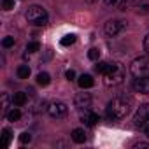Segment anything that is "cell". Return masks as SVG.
<instances>
[{
	"label": "cell",
	"mask_w": 149,
	"mask_h": 149,
	"mask_svg": "<svg viewBox=\"0 0 149 149\" xmlns=\"http://www.w3.org/2000/svg\"><path fill=\"white\" fill-rule=\"evenodd\" d=\"M25 18L28 23H32L35 26H44V25H47V19H49L46 9L40 6H30L25 13Z\"/></svg>",
	"instance_id": "obj_3"
},
{
	"label": "cell",
	"mask_w": 149,
	"mask_h": 149,
	"mask_svg": "<svg viewBox=\"0 0 149 149\" xmlns=\"http://www.w3.org/2000/svg\"><path fill=\"white\" fill-rule=\"evenodd\" d=\"M123 79H125V67L118 61L109 63V68L104 74V83L107 86H118L123 83Z\"/></svg>",
	"instance_id": "obj_2"
},
{
	"label": "cell",
	"mask_w": 149,
	"mask_h": 149,
	"mask_svg": "<svg viewBox=\"0 0 149 149\" xmlns=\"http://www.w3.org/2000/svg\"><path fill=\"white\" fill-rule=\"evenodd\" d=\"M11 139H13L11 130L9 128H4L2 130V144H4V147H9L11 146Z\"/></svg>",
	"instance_id": "obj_16"
},
{
	"label": "cell",
	"mask_w": 149,
	"mask_h": 149,
	"mask_svg": "<svg viewBox=\"0 0 149 149\" xmlns=\"http://www.w3.org/2000/svg\"><path fill=\"white\" fill-rule=\"evenodd\" d=\"M125 28H126V21H123V19H109L105 23V26H104V30H105V33L109 37H116Z\"/></svg>",
	"instance_id": "obj_5"
},
{
	"label": "cell",
	"mask_w": 149,
	"mask_h": 149,
	"mask_svg": "<svg viewBox=\"0 0 149 149\" xmlns=\"http://www.w3.org/2000/svg\"><path fill=\"white\" fill-rule=\"evenodd\" d=\"M135 147H147L149 149V142H139V144H135Z\"/></svg>",
	"instance_id": "obj_30"
},
{
	"label": "cell",
	"mask_w": 149,
	"mask_h": 149,
	"mask_svg": "<svg viewBox=\"0 0 149 149\" xmlns=\"http://www.w3.org/2000/svg\"><path fill=\"white\" fill-rule=\"evenodd\" d=\"M72 140L76 142V144H83L86 140V133L83 128H76V130H72Z\"/></svg>",
	"instance_id": "obj_12"
},
{
	"label": "cell",
	"mask_w": 149,
	"mask_h": 149,
	"mask_svg": "<svg viewBox=\"0 0 149 149\" xmlns=\"http://www.w3.org/2000/svg\"><path fill=\"white\" fill-rule=\"evenodd\" d=\"M144 49H146V53L149 54V33L144 37Z\"/></svg>",
	"instance_id": "obj_28"
},
{
	"label": "cell",
	"mask_w": 149,
	"mask_h": 149,
	"mask_svg": "<svg viewBox=\"0 0 149 149\" xmlns=\"http://www.w3.org/2000/svg\"><path fill=\"white\" fill-rule=\"evenodd\" d=\"M11 123H14V121H19V118H21V112H19V109H18V105L16 107H13L9 112H7V116H6Z\"/></svg>",
	"instance_id": "obj_15"
},
{
	"label": "cell",
	"mask_w": 149,
	"mask_h": 149,
	"mask_svg": "<svg viewBox=\"0 0 149 149\" xmlns=\"http://www.w3.org/2000/svg\"><path fill=\"white\" fill-rule=\"evenodd\" d=\"M68 112V107L63 104V102H53L49 107H47V114L54 119H60V118H65Z\"/></svg>",
	"instance_id": "obj_7"
},
{
	"label": "cell",
	"mask_w": 149,
	"mask_h": 149,
	"mask_svg": "<svg viewBox=\"0 0 149 149\" xmlns=\"http://www.w3.org/2000/svg\"><path fill=\"white\" fill-rule=\"evenodd\" d=\"M26 104V93L23 91H18L13 95V105H18V107H23Z\"/></svg>",
	"instance_id": "obj_13"
},
{
	"label": "cell",
	"mask_w": 149,
	"mask_h": 149,
	"mask_svg": "<svg viewBox=\"0 0 149 149\" xmlns=\"http://www.w3.org/2000/svg\"><path fill=\"white\" fill-rule=\"evenodd\" d=\"M130 72L133 77H144L149 76V58L147 56H139L130 63Z\"/></svg>",
	"instance_id": "obj_4"
},
{
	"label": "cell",
	"mask_w": 149,
	"mask_h": 149,
	"mask_svg": "<svg viewBox=\"0 0 149 149\" xmlns=\"http://www.w3.org/2000/svg\"><path fill=\"white\" fill-rule=\"evenodd\" d=\"M51 83V76L47 72H40V74H37V84L39 86H47Z\"/></svg>",
	"instance_id": "obj_14"
},
{
	"label": "cell",
	"mask_w": 149,
	"mask_h": 149,
	"mask_svg": "<svg viewBox=\"0 0 149 149\" xmlns=\"http://www.w3.org/2000/svg\"><path fill=\"white\" fill-rule=\"evenodd\" d=\"M2 7H4L6 11L14 9V0H2Z\"/></svg>",
	"instance_id": "obj_25"
},
{
	"label": "cell",
	"mask_w": 149,
	"mask_h": 149,
	"mask_svg": "<svg viewBox=\"0 0 149 149\" xmlns=\"http://www.w3.org/2000/svg\"><path fill=\"white\" fill-rule=\"evenodd\" d=\"M30 76V67L28 65H19L18 67V77L19 79H28Z\"/></svg>",
	"instance_id": "obj_17"
},
{
	"label": "cell",
	"mask_w": 149,
	"mask_h": 149,
	"mask_svg": "<svg viewBox=\"0 0 149 149\" xmlns=\"http://www.w3.org/2000/svg\"><path fill=\"white\" fill-rule=\"evenodd\" d=\"M74 42H76V35H74V33H68V35H65V37L60 40V44H61V46H65V47L72 46Z\"/></svg>",
	"instance_id": "obj_18"
},
{
	"label": "cell",
	"mask_w": 149,
	"mask_h": 149,
	"mask_svg": "<svg viewBox=\"0 0 149 149\" xmlns=\"http://www.w3.org/2000/svg\"><path fill=\"white\" fill-rule=\"evenodd\" d=\"M107 68H109V63H107V61H97V65H95V70H97L98 74H102V76L107 72Z\"/></svg>",
	"instance_id": "obj_20"
},
{
	"label": "cell",
	"mask_w": 149,
	"mask_h": 149,
	"mask_svg": "<svg viewBox=\"0 0 149 149\" xmlns=\"http://www.w3.org/2000/svg\"><path fill=\"white\" fill-rule=\"evenodd\" d=\"M74 104H76V107L79 111H86L91 107V95L90 93H79L76 97V100H74Z\"/></svg>",
	"instance_id": "obj_8"
},
{
	"label": "cell",
	"mask_w": 149,
	"mask_h": 149,
	"mask_svg": "<svg viewBox=\"0 0 149 149\" xmlns=\"http://www.w3.org/2000/svg\"><path fill=\"white\" fill-rule=\"evenodd\" d=\"M77 84H79L83 90H86V88H91V86H93V77L90 76V74H83V76L77 79Z\"/></svg>",
	"instance_id": "obj_11"
},
{
	"label": "cell",
	"mask_w": 149,
	"mask_h": 149,
	"mask_svg": "<svg viewBox=\"0 0 149 149\" xmlns=\"http://www.w3.org/2000/svg\"><path fill=\"white\" fill-rule=\"evenodd\" d=\"M2 46H4V47H11V46H14V37H6V39L2 40Z\"/></svg>",
	"instance_id": "obj_26"
},
{
	"label": "cell",
	"mask_w": 149,
	"mask_h": 149,
	"mask_svg": "<svg viewBox=\"0 0 149 149\" xmlns=\"http://www.w3.org/2000/svg\"><path fill=\"white\" fill-rule=\"evenodd\" d=\"M104 4L111 7V6H118V4H119V0H104Z\"/></svg>",
	"instance_id": "obj_29"
},
{
	"label": "cell",
	"mask_w": 149,
	"mask_h": 149,
	"mask_svg": "<svg viewBox=\"0 0 149 149\" xmlns=\"http://www.w3.org/2000/svg\"><path fill=\"white\" fill-rule=\"evenodd\" d=\"M9 109V95L7 93H2V116H7V111Z\"/></svg>",
	"instance_id": "obj_19"
},
{
	"label": "cell",
	"mask_w": 149,
	"mask_h": 149,
	"mask_svg": "<svg viewBox=\"0 0 149 149\" xmlns=\"http://www.w3.org/2000/svg\"><path fill=\"white\" fill-rule=\"evenodd\" d=\"M133 90L139 91V93H149V76H144V77H137L133 79Z\"/></svg>",
	"instance_id": "obj_9"
},
{
	"label": "cell",
	"mask_w": 149,
	"mask_h": 149,
	"mask_svg": "<svg viewBox=\"0 0 149 149\" xmlns=\"http://www.w3.org/2000/svg\"><path fill=\"white\" fill-rule=\"evenodd\" d=\"M65 77H67L68 81H74V79H76V72H74V70H67V72H65Z\"/></svg>",
	"instance_id": "obj_27"
},
{
	"label": "cell",
	"mask_w": 149,
	"mask_h": 149,
	"mask_svg": "<svg viewBox=\"0 0 149 149\" xmlns=\"http://www.w3.org/2000/svg\"><path fill=\"white\" fill-rule=\"evenodd\" d=\"M147 123H149V104H142L133 116V125L135 126H146Z\"/></svg>",
	"instance_id": "obj_6"
},
{
	"label": "cell",
	"mask_w": 149,
	"mask_h": 149,
	"mask_svg": "<svg viewBox=\"0 0 149 149\" xmlns=\"http://www.w3.org/2000/svg\"><path fill=\"white\" fill-rule=\"evenodd\" d=\"M88 58L93 60V61H98V60H100V49H98V47H91V49L88 51Z\"/></svg>",
	"instance_id": "obj_21"
},
{
	"label": "cell",
	"mask_w": 149,
	"mask_h": 149,
	"mask_svg": "<svg viewBox=\"0 0 149 149\" xmlns=\"http://www.w3.org/2000/svg\"><path fill=\"white\" fill-rule=\"evenodd\" d=\"M88 2H90V4H95V2H98V0H88Z\"/></svg>",
	"instance_id": "obj_32"
},
{
	"label": "cell",
	"mask_w": 149,
	"mask_h": 149,
	"mask_svg": "<svg viewBox=\"0 0 149 149\" xmlns=\"http://www.w3.org/2000/svg\"><path fill=\"white\" fill-rule=\"evenodd\" d=\"M81 121H83L86 126H95V125L100 121V118H98V114H97V112H93V111L86 109V111L81 114Z\"/></svg>",
	"instance_id": "obj_10"
},
{
	"label": "cell",
	"mask_w": 149,
	"mask_h": 149,
	"mask_svg": "<svg viewBox=\"0 0 149 149\" xmlns=\"http://www.w3.org/2000/svg\"><path fill=\"white\" fill-rule=\"evenodd\" d=\"M132 4H133V0H119V9L121 11H126V9H130L132 7Z\"/></svg>",
	"instance_id": "obj_24"
},
{
	"label": "cell",
	"mask_w": 149,
	"mask_h": 149,
	"mask_svg": "<svg viewBox=\"0 0 149 149\" xmlns=\"http://www.w3.org/2000/svg\"><path fill=\"white\" fill-rule=\"evenodd\" d=\"M19 142H21V144H30V142H32V133L23 132V133L19 135Z\"/></svg>",
	"instance_id": "obj_23"
},
{
	"label": "cell",
	"mask_w": 149,
	"mask_h": 149,
	"mask_svg": "<svg viewBox=\"0 0 149 149\" xmlns=\"http://www.w3.org/2000/svg\"><path fill=\"white\" fill-rule=\"evenodd\" d=\"M133 107V98L132 97H126V95H121V97H116L112 98L109 104H107V116L109 119L116 121V119H123L130 114Z\"/></svg>",
	"instance_id": "obj_1"
},
{
	"label": "cell",
	"mask_w": 149,
	"mask_h": 149,
	"mask_svg": "<svg viewBox=\"0 0 149 149\" xmlns=\"http://www.w3.org/2000/svg\"><path fill=\"white\" fill-rule=\"evenodd\" d=\"M40 49V44L37 42V40H33V42H28V46H26V51L28 53H37Z\"/></svg>",
	"instance_id": "obj_22"
},
{
	"label": "cell",
	"mask_w": 149,
	"mask_h": 149,
	"mask_svg": "<svg viewBox=\"0 0 149 149\" xmlns=\"http://www.w3.org/2000/svg\"><path fill=\"white\" fill-rule=\"evenodd\" d=\"M144 133H146V137L149 139V123H147V125L144 126Z\"/></svg>",
	"instance_id": "obj_31"
}]
</instances>
